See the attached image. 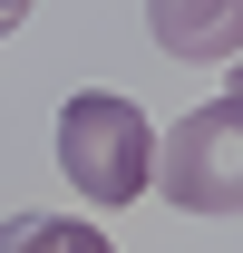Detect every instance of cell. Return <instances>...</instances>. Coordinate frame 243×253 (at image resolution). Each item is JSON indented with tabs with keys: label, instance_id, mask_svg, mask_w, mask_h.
Instances as JSON below:
<instances>
[{
	"label": "cell",
	"instance_id": "2",
	"mask_svg": "<svg viewBox=\"0 0 243 253\" xmlns=\"http://www.w3.org/2000/svg\"><path fill=\"white\" fill-rule=\"evenodd\" d=\"M156 195L185 214H243V97L234 88L156 136Z\"/></svg>",
	"mask_w": 243,
	"mask_h": 253
},
{
	"label": "cell",
	"instance_id": "6",
	"mask_svg": "<svg viewBox=\"0 0 243 253\" xmlns=\"http://www.w3.org/2000/svg\"><path fill=\"white\" fill-rule=\"evenodd\" d=\"M234 97H243V68H234Z\"/></svg>",
	"mask_w": 243,
	"mask_h": 253
},
{
	"label": "cell",
	"instance_id": "4",
	"mask_svg": "<svg viewBox=\"0 0 243 253\" xmlns=\"http://www.w3.org/2000/svg\"><path fill=\"white\" fill-rule=\"evenodd\" d=\"M0 253H107L88 214H10L0 224Z\"/></svg>",
	"mask_w": 243,
	"mask_h": 253
},
{
	"label": "cell",
	"instance_id": "1",
	"mask_svg": "<svg viewBox=\"0 0 243 253\" xmlns=\"http://www.w3.org/2000/svg\"><path fill=\"white\" fill-rule=\"evenodd\" d=\"M59 175L88 205H136L156 185V126L136 117V97L117 88H88L59 107Z\"/></svg>",
	"mask_w": 243,
	"mask_h": 253
},
{
	"label": "cell",
	"instance_id": "5",
	"mask_svg": "<svg viewBox=\"0 0 243 253\" xmlns=\"http://www.w3.org/2000/svg\"><path fill=\"white\" fill-rule=\"evenodd\" d=\"M20 20H30V0H0V39H10V30H20Z\"/></svg>",
	"mask_w": 243,
	"mask_h": 253
},
{
	"label": "cell",
	"instance_id": "3",
	"mask_svg": "<svg viewBox=\"0 0 243 253\" xmlns=\"http://www.w3.org/2000/svg\"><path fill=\"white\" fill-rule=\"evenodd\" d=\"M146 30H156L165 59L214 68V59H234V49H243V0H146Z\"/></svg>",
	"mask_w": 243,
	"mask_h": 253
}]
</instances>
